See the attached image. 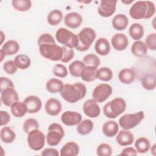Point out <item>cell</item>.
I'll return each instance as SVG.
<instances>
[{"mask_svg":"<svg viewBox=\"0 0 156 156\" xmlns=\"http://www.w3.org/2000/svg\"><path fill=\"white\" fill-rule=\"evenodd\" d=\"M133 1V0H130V1H121V2H122V3H124V4H130L131 2H132Z\"/></svg>","mask_w":156,"mask_h":156,"instance_id":"55","label":"cell"},{"mask_svg":"<svg viewBox=\"0 0 156 156\" xmlns=\"http://www.w3.org/2000/svg\"><path fill=\"white\" fill-rule=\"evenodd\" d=\"M27 143L29 147L35 151H40L45 144L46 136L40 130L35 129L27 133Z\"/></svg>","mask_w":156,"mask_h":156,"instance_id":"9","label":"cell"},{"mask_svg":"<svg viewBox=\"0 0 156 156\" xmlns=\"http://www.w3.org/2000/svg\"><path fill=\"white\" fill-rule=\"evenodd\" d=\"M48 131L46 141L48 144L51 146L58 145L65 135L63 128L60 124L57 122L51 124L48 128Z\"/></svg>","mask_w":156,"mask_h":156,"instance_id":"7","label":"cell"},{"mask_svg":"<svg viewBox=\"0 0 156 156\" xmlns=\"http://www.w3.org/2000/svg\"><path fill=\"white\" fill-rule=\"evenodd\" d=\"M52 73L54 75L60 78H64L68 75L67 68L62 64H55L53 67Z\"/></svg>","mask_w":156,"mask_h":156,"instance_id":"43","label":"cell"},{"mask_svg":"<svg viewBox=\"0 0 156 156\" xmlns=\"http://www.w3.org/2000/svg\"><path fill=\"white\" fill-rule=\"evenodd\" d=\"M1 49L5 52L7 55H13L18 52L20 44L16 41L10 40L2 45Z\"/></svg>","mask_w":156,"mask_h":156,"instance_id":"32","label":"cell"},{"mask_svg":"<svg viewBox=\"0 0 156 156\" xmlns=\"http://www.w3.org/2000/svg\"><path fill=\"white\" fill-rule=\"evenodd\" d=\"M94 49L98 54L102 56L107 55L110 51V44L107 38L101 37L96 41Z\"/></svg>","mask_w":156,"mask_h":156,"instance_id":"21","label":"cell"},{"mask_svg":"<svg viewBox=\"0 0 156 156\" xmlns=\"http://www.w3.org/2000/svg\"><path fill=\"white\" fill-rule=\"evenodd\" d=\"M113 77V71L108 67H102L98 69L97 79L104 82H108Z\"/></svg>","mask_w":156,"mask_h":156,"instance_id":"39","label":"cell"},{"mask_svg":"<svg viewBox=\"0 0 156 156\" xmlns=\"http://www.w3.org/2000/svg\"><path fill=\"white\" fill-rule=\"evenodd\" d=\"M111 43L115 49L122 51L127 48L129 40L124 34L117 33L112 37L111 39Z\"/></svg>","mask_w":156,"mask_h":156,"instance_id":"15","label":"cell"},{"mask_svg":"<svg viewBox=\"0 0 156 156\" xmlns=\"http://www.w3.org/2000/svg\"><path fill=\"white\" fill-rule=\"evenodd\" d=\"M80 148L79 145L74 141L65 143L61 148L60 155L61 156H76L79 154Z\"/></svg>","mask_w":156,"mask_h":156,"instance_id":"20","label":"cell"},{"mask_svg":"<svg viewBox=\"0 0 156 156\" xmlns=\"http://www.w3.org/2000/svg\"><path fill=\"white\" fill-rule=\"evenodd\" d=\"M144 33V27L140 23H134L131 24L129 29V34L130 37L134 40H140Z\"/></svg>","mask_w":156,"mask_h":156,"instance_id":"30","label":"cell"},{"mask_svg":"<svg viewBox=\"0 0 156 156\" xmlns=\"http://www.w3.org/2000/svg\"><path fill=\"white\" fill-rule=\"evenodd\" d=\"M14 62L18 68L26 69L31 65V60L29 56L25 54H18L14 58Z\"/></svg>","mask_w":156,"mask_h":156,"instance_id":"37","label":"cell"},{"mask_svg":"<svg viewBox=\"0 0 156 156\" xmlns=\"http://www.w3.org/2000/svg\"><path fill=\"white\" fill-rule=\"evenodd\" d=\"M0 138L3 143H11L15 140L16 134L10 127L5 126L1 130Z\"/></svg>","mask_w":156,"mask_h":156,"instance_id":"33","label":"cell"},{"mask_svg":"<svg viewBox=\"0 0 156 156\" xmlns=\"http://www.w3.org/2000/svg\"><path fill=\"white\" fill-rule=\"evenodd\" d=\"M98 68L93 66H85L81 72V79L87 82L94 81L97 79Z\"/></svg>","mask_w":156,"mask_h":156,"instance_id":"24","label":"cell"},{"mask_svg":"<svg viewBox=\"0 0 156 156\" xmlns=\"http://www.w3.org/2000/svg\"><path fill=\"white\" fill-rule=\"evenodd\" d=\"M4 71L8 74H13L17 70L18 67L14 62V60H8L5 62L3 65Z\"/></svg>","mask_w":156,"mask_h":156,"instance_id":"47","label":"cell"},{"mask_svg":"<svg viewBox=\"0 0 156 156\" xmlns=\"http://www.w3.org/2000/svg\"><path fill=\"white\" fill-rule=\"evenodd\" d=\"M137 151L132 147H127L123 149L119 155H136Z\"/></svg>","mask_w":156,"mask_h":156,"instance_id":"50","label":"cell"},{"mask_svg":"<svg viewBox=\"0 0 156 156\" xmlns=\"http://www.w3.org/2000/svg\"><path fill=\"white\" fill-rule=\"evenodd\" d=\"M1 93V102L5 106L10 107L19 100L18 94L14 88H8Z\"/></svg>","mask_w":156,"mask_h":156,"instance_id":"14","label":"cell"},{"mask_svg":"<svg viewBox=\"0 0 156 156\" xmlns=\"http://www.w3.org/2000/svg\"><path fill=\"white\" fill-rule=\"evenodd\" d=\"M112 24L115 29L123 30L127 27L129 24V19L124 14H118L113 18Z\"/></svg>","mask_w":156,"mask_h":156,"instance_id":"25","label":"cell"},{"mask_svg":"<svg viewBox=\"0 0 156 156\" xmlns=\"http://www.w3.org/2000/svg\"><path fill=\"white\" fill-rule=\"evenodd\" d=\"M83 19L80 14L77 12L67 13L64 17L65 24L69 28L76 29L82 23Z\"/></svg>","mask_w":156,"mask_h":156,"instance_id":"18","label":"cell"},{"mask_svg":"<svg viewBox=\"0 0 156 156\" xmlns=\"http://www.w3.org/2000/svg\"><path fill=\"white\" fill-rule=\"evenodd\" d=\"M87 94V87L81 82L73 84H64L60 95L62 98L69 103H76L83 99Z\"/></svg>","mask_w":156,"mask_h":156,"instance_id":"1","label":"cell"},{"mask_svg":"<svg viewBox=\"0 0 156 156\" xmlns=\"http://www.w3.org/2000/svg\"><path fill=\"white\" fill-rule=\"evenodd\" d=\"M126 102L120 97L116 98L106 103L103 107L104 115L110 119H114L122 114L126 108Z\"/></svg>","mask_w":156,"mask_h":156,"instance_id":"3","label":"cell"},{"mask_svg":"<svg viewBox=\"0 0 156 156\" xmlns=\"http://www.w3.org/2000/svg\"><path fill=\"white\" fill-rule=\"evenodd\" d=\"M12 114L16 118H21L27 112V108L24 102L17 101L10 106Z\"/></svg>","mask_w":156,"mask_h":156,"instance_id":"29","label":"cell"},{"mask_svg":"<svg viewBox=\"0 0 156 156\" xmlns=\"http://www.w3.org/2000/svg\"><path fill=\"white\" fill-rule=\"evenodd\" d=\"M41 155H51L58 156L59 155L58 151L54 148H46L41 153Z\"/></svg>","mask_w":156,"mask_h":156,"instance_id":"51","label":"cell"},{"mask_svg":"<svg viewBox=\"0 0 156 156\" xmlns=\"http://www.w3.org/2000/svg\"><path fill=\"white\" fill-rule=\"evenodd\" d=\"M78 44L76 49L80 52L87 51L96 37L95 30L91 27H84L78 34Z\"/></svg>","mask_w":156,"mask_h":156,"instance_id":"4","label":"cell"},{"mask_svg":"<svg viewBox=\"0 0 156 156\" xmlns=\"http://www.w3.org/2000/svg\"><path fill=\"white\" fill-rule=\"evenodd\" d=\"M0 115H1V126H2L7 124L10 120V116L9 113L7 111L1 110Z\"/></svg>","mask_w":156,"mask_h":156,"instance_id":"49","label":"cell"},{"mask_svg":"<svg viewBox=\"0 0 156 156\" xmlns=\"http://www.w3.org/2000/svg\"><path fill=\"white\" fill-rule=\"evenodd\" d=\"M14 84L13 82L6 77H1L0 79V90L1 92L8 88H13Z\"/></svg>","mask_w":156,"mask_h":156,"instance_id":"48","label":"cell"},{"mask_svg":"<svg viewBox=\"0 0 156 156\" xmlns=\"http://www.w3.org/2000/svg\"><path fill=\"white\" fill-rule=\"evenodd\" d=\"M12 5L18 11L26 12L31 8L32 2L29 0H13Z\"/></svg>","mask_w":156,"mask_h":156,"instance_id":"38","label":"cell"},{"mask_svg":"<svg viewBox=\"0 0 156 156\" xmlns=\"http://www.w3.org/2000/svg\"><path fill=\"white\" fill-rule=\"evenodd\" d=\"M147 48V49L155 51L156 50V34L152 32L149 34L145 39L144 43Z\"/></svg>","mask_w":156,"mask_h":156,"instance_id":"45","label":"cell"},{"mask_svg":"<svg viewBox=\"0 0 156 156\" xmlns=\"http://www.w3.org/2000/svg\"><path fill=\"white\" fill-rule=\"evenodd\" d=\"M147 48L144 42L137 40L133 42L131 46V52L133 55L137 57H142L147 53Z\"/></svg>","mask_w":156,"mask_h":156,"instance_id":"26","label":"cell"},{"mask_svg":"<svg viewBox=\"0 0 156 156\" xmlns=\"http://www.w3.org/2000/svg\"><path fill=\"white\" fill-rule=\"evenodd\" d=\"M38 127V122L34 118H28L23 123V130L26 133H28L33 130L37 129Z\"/></svg>","mask_w":156,"mask_h":156,"instance_id":"41","label":"cell"},{"mask_svg":"<svg viewBox=\"0 0 156 156\" xmlns=\"http://www.w3.org/2000/svg\"><path fill=\"white\" fill-rule=\"evenodd\" d=\"M85 67V64L80 60H75L72 62L68 67L70 74L76 77H80L81 72Z\"/></svg>","mask_w":156,"mask_h":156,"instance_id":"35","label":"cell"},{"mask_svg":"<svg viewBox=\"0 0 156 156\" xmlns=\"http://www.w3.org/2000/svg\"><path fill=\"white\" fill-rule=\"evenodd\" d=\"M144 118L143 111L122 115L119 119V125L123 129L130 130L136 127Z\"/></svg>","mask_w":156,"mask_h":156,"instance_id":"8","label":"cell"},{"mask_svg":"<svg viewBox=\"0 0 156 156\" xmlns=\"http://www.w3.org/2000/svg\"><path fill=\"white\" fill-rule=\"evenodd\" d=\"M102 132L107 137L115 136L118 132L119 124L115 121H106L102 126Z\"/></svg>","mask_w":156,"mask_h":156,"instance_id":"23","label":"cell"},{"mask_svg":"<svg viewBox=\"0 0 156 156\" xmlns=\"http://www.w3.org/2000/svg\"><path fill=\"white\" fill-rule=\"evenodd\" d=\"M116 3L117 1H101L98 8V13L104 18L111 16L115 12Z\"/></svg>","mask_w":156,"mask_h":156,"instance_id":"11","label":"cell"},{"mask_svg":"<svg viewBox=\"0 0 156 156\" xmlns=\"http://www.w3.org/2000/svg\"><path fill=\"white\" fill-rule=\"evenodd\" d=\"M118 78L121 83L130 84L136 78V73L132 68H124L119 71Z\"/></svg>","mask_w":156,"mask_h":156,"instance_id":"22","label":"cell"},{"mask_svg":"<svg viewBox=\"0 0 156 156\" xmlns=\"http://www.w3.org/2000/svg\"><path fill=\"white\" fill-rule=\"evenodd\" d=\"M113 89L108 83H100L95 87L92 92V98L97 102L102 103L105 101L112 94Z\"/></svg>","mask_w":156,"mask_h":156,"instance_id":"10","label":"cell"},{"mask_svg":"<svg viewBox=\"0 0 156 156\" xmlns=\"http://www.w3.org/2000/svg\"><path fill=\"white\" fill-rule=\"evenodd\" d=\"M143 87L148 91L153 90L156 86V77L155 73H149L144 74L141 80Z\"/></svg>","mask_w":156,"mask_h":156,"instance_id":"27","label":"cell"},{"mask_svg":"<svg viewBox=\"0 0 156 156\" xmlns=\"http://www.w3.org/2000/svg\"><path fill=\"white\" fill-rule=\"evenodd\" d=\"M44 107L48 115L54 116L58 115L62 111V105L58 99L51 98L46 101Z\"/></svg>","mask_w":156,"mask_h":156,"instance_id":"17","label":"cell"},{"mask_svg":"<svg viewBox=\"0 0 156 156\" xmlns=\"http://www.w3.org/2000/svg\"><path fill=\"white\" fill-rule=\"evenodd\" d=\"M82 120V115L77 112L65 111L61 115L62 122L68 126H76Z\"/></svg>","mask_w":156,"mask_h":156,"instance_id":"13","label":"cell"},{"mask_svg":"<svg viewBox=\"0 0 156 156\" xmlns=\"http://www.w3.org/2000/svg\"><path fill=\"white\" fill-rule=\"evenodd\" d=\"M155 13V7L153 2L138 1L132 5L129 10L130 16L135 20L149 19Z\"/></svg>","mask_w":156,"mask_h":156,"instance_id":"2","label":"cell"},{"mask_svg":"<svg viewBox=\"0 0 156 156\" xmlns=\"http://www.w3.org/2000/svg\"><path fill=\"white\" fill-rule=\"evenodd\" d=\"M56 44L55 39L53 36L49 33H43L42 34L38 39V46L43 44Z\"/></svg>","mask_w":156,"mask_h":156,"instance_id":"46","label":"cell"},{"mask_svg":"<svg viewBox=\"0 0 156 156\" xmlns=\"http://www.w3.org/2000/svg\"><path fill=\"white\" fill-rule=\"evenodd\" d=\"M39 46V51L42 57L51 61H59L63 55L62 48L56 44H43Z\"/></svg>","mask_w":156,"mask_h":156,"instance_id":"5","label":"cell"},{"mask_svg":"<svg viewBox=\"0 0 156 156\" xmlns=\"http://www.w3.org/2000/svg\"><path fill=\"white\" fill-rule=\"evenodd\" d=\"M64 84L63 82L56 78L49 79L46 83V88L51 93H60L63 89Z\"/></svg>","mask_w":156,"mask_h":156,"instance_id":"28","label":"cell"},{"mask_svg":"<svg viewBox=\"0 0 156 156\" xmlns=\"http://www.w3.org/2000/svg\"><path fill=\"white\" fill-rule=\"evenodd\" d=\"M83 62L87 66H93L97 68L101 63L99 58L94 54H88L85 55L83 58Z\"/></svg>","mask_w":156,"mask_h":156,"instance_id":"40","label":"cell"},{"mask_svg":"<svg viewBox=\"0 0 156 156\" xmlns=\"http://www.w3.org/2000/svg\"><path fill=\"white\" fill-rule=\"evenodd\" d=\"M116 141L120 146H129L133 143L134 136L129 130H121L118 133Z\"/></svg>","mask_w":156,"mask_h":156,"instance_id":"19","label":"cell"},{"mask_svg":"<svg viewBox=\"0 0 156 156\" xmlns=\"http://www.w3.org/2000/svg\"><path fill=\"white\" fill-rule=\"evenodd\" d=\"M1 44L2 43V42H3V40H4V39H5V35L4 34V33H3V32L2 31H1Z\"/></svg>","mask_w":156,"mask_h":156,"instance_id":"54","label":"cell"},{"mask_svg":"<svg viewBox=\"0 0 156 156\" xmlns=\"http://www.w3.org/2000/svg\"><path fill=\"white\" fill-rule=\"evenodd\" d=\"M7 55H6V54H5V52L3 51V50H2L1 49V51H0V56H1V62H2V60H3V59L4 58V57L6 56Z\"/></svg>","mask_w":156,"mask_h":156,"instance_id":"52","label":"cell"},{"mask_svg":"<svg viewBox=\"0 0 156 156\" xmlns=\"http://www.w3.org/2000/svg\"><path fill=\"white\" fill-rule=\"evenodd\" d=\"M62 48L63 49V55L60 61L63 63H68L74 57V51L73 49L65 46H62Z\"/></svg>","mask_w":156,"mask_h":156,"instance_id":"44","label":"cell"},{"mask_svg":"<svg viewBox=\"0 0 156 156\" xmlns=\"http://www.w3.org/2000/svg\"><path fill=\"white\" fill-rule=\"evenodd\" d=\"M94 128V124L91 120L85 119L82 120L79 124H77L76 130L78 133L82 135H86L91 132Z\"/></svg>","mask_w":156,"mask_h":156,"instance_id":"31","label":"cell"},{"mask_svg":"<svg viewBox=\"0 0 156 156\" xmlns=\"http://www.w3.org/2000/svg\"><path fill=\"white\" fill-rule=\"evenodd\" d=\"M27 108L29 113H36L39 112L42 107V102L40 98L37 96L30 95L25 98L23 101Z\"/></svg>","mask_w":156,"mask_h":156,"instance_id":"16","label":"cell"},{"mask_svg":"<svg viewBox=\"0 0 156 156\" xmlns=\"http://www.w3.org/2000/svg\"><path fill=\"white\" fill-rule=\"evenodd\" d=\"M112 151V148L108 144L102 143L98 146L96 154L99 156H110Z\"/></svg>","mask_w":156,"mask_h":156,"instance_id":"42","label":"cell"},{"mask_svg":"<svg viewBox=\"0 0 156 156\" xmlns=\"http://www.w3.org/2000/svg\"><path fill=\"white\" fill-rule=\"evenodd\" d=\"M135 147L137 152L144 154L149 150L151 147V143L147 138L140 137L135 141Z\"/></svg>","mask_w":156,"mask_h":156,"instance_id":"34","label":"cell"},{"mask_svg":"<svg viewBox=\"0 0 156 156\" xmlns=\"http://www.w3.org/2000/svg\"><path fill=\"white\" fill-rule=\"evenodd\" d=\"M62 19L63 13L58 9L51 10L47 16V21L51 26L58 25L62 21Z\"/></svg>","mask_w":156,"mask_h":156,"instance_id":"36","label":"cell"},{"mask_svg":"<svg viewBox=\"0 0 156 156\" xmlns=\"http://www.w3.org/2000/svg\"><path fill=\"white\" fill-rule=\"evenodd\" d=\"M83 113L91 118H95L98 117L101 113V108L98 102L93 99L87 100L82 107Z\"/></svg>","mask_w":156,"mask_h":156,"instance_id":"12","label":"cell"},{"mask_svg":"<svg viewBox=\"0 0 156 156\" xmlns=\"http://www.w3.org/2000/svg\"><path fill=\"white\" fill-rule=\"evenodd\" d=\"M55 38L60 44L72 49L76 48L78 44L77 35L63 27H60L56 31Z\"/></svg>","mask_w":156,"mask_h":156,"instance_id":"6","label":"cell"},{"mask_svg":"<svg viewBox=\"0 0 156 156\" xmlns=\"http://www.w3.org/2000/svg\"><path fill=\"white\" fill-rule=\"evenodd\" d=\"M155 147H156V144H154L153 146L151 147V152L152 154L155 155Z\"/></svg>","mask_w":156,"mask_h":156,"instance_id":"53","label":"cell"}]
</instances>
